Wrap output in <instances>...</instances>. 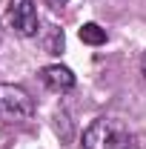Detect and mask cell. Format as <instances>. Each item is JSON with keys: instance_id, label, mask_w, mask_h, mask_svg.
<instances>
[{"instance_id": "obj_5", "label": "cell", "mask_w": 146, "mask_h": 149, "mask_svg": "<svg viewBox=\"0 0 146 149\" xmlns=\"http://www.w3.org/2000/svg\"><path fill=\"white\" fill-rule=\"evenodd\" d=\"M77 35H80L83 43H89V46H100V43H106V29H100L97 23H83Z\"/></svg>"}, {"instance_id": "obj_7", "label": "cell", "mask_w": 146, "mask_h": 149, "mask_svg": "<svg viewBox=\"0 0 146 149\" xmlns=\"http://www.w3.org/2000/svg\"><path fill=\"white\" fill-rule=\"evenodd\" d=\"M46 3H49V6H52V9H63V6H66V3H69V0H46Z\"/></svg>"}, {"instance_id": "obj_1", "label": "cell", "mask_w": 146, "mask_h": 149, "mask_svg": "<svg viewBox=\"0 0 146 149\" xmlns=\"http://www.w3.org/2000/svg\"><path fill=\"white\" fill-rule=\"evenodd\" d=\"M80 149H135V143L126 123L115 118H97L86 126Z\"/></svg>"}, {"instance_id": "obj_3", "label": "cell", "mask_w": 146, "mask_h": 149, "mask_svg": "<svg viewBox=\"0 0 146 149\" xmlns=\"http://www.w3.org/2000/svg\"><path fill=\"white\" fill-rule=\"evenodd\" d=\"M6 20L9 26L23 37H35L40 32V17H37V6L35 0H9L6 9Z\"/></svg>"}, {"instance_id": "obj_2", "label": "cell", "mask_w": 146, "mask_h": 149, "mask_svg": "<svg viewBox=\"0 0 146 149\" xmlns=\"http://www.w3.org/2000/svg\"><path fill=\"white\" fill-rule=\"evenodd\" d=\"M35 112V100L23 86L0 83V123H26Z\"/></svg>"}, {"instance_id": "obj_6", "label": "cell", "mask_w": 146, "mask_h": 149, "mask_svg": "<svg viewBox=\"0 0 146 149\" xmlns=\"http://www.w3.org/2000/svg\"><path fill=\"white\" fill-rule=\"evenodd\" d=\"M60 49H63V32H60V29H52V37L46 40V52L57 55Z\"/></svg>"}, {"instance_id": "obj_8", "label": "cell", "mask_w": 146, "mask_h": 149, "mask_svg": "<svg viewBox=\"0 0 146 149\" xmlns=\"http://www.w3.org/2000/svg\"><path fill=\"white\" fill-rule=\"evenodd\" d=\"M143 74H146V55H143Z\"/></svg>"}, {"instance_id": "obj_4", "label": "cell", "mask_w": 146, "mask_h": 149, "mask_svg": "<svg viewBox=\"0 0 146 149\" xmlns=\"http://www.w3.org/2000/svg\"><path fill=\"white\" fill-rule=\"evenodd\" d=\"M40 80L46 89L52 92H69L74 89V74L69 66H60V63H52V66H43L40 69Z\"/></svg>"}]
</instances>
